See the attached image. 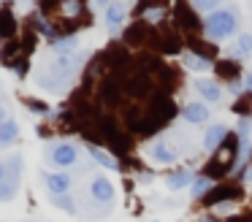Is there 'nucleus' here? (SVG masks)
I'll list each match as a JSON object with an SVG mask.
<instances>
[{
  "label": "nucleus",
  "mask_w": 252,
  "mask_h": 222,
  "mask_svg": "<svg viewBox=\"0 0 252 222\" xmlns=\"http://www.w3.org/2000/svg\"><path fill=\"white\" fill-rule=\"evenodd\" d=\"M236 30H239V11L236 8H217L203 19V32L209 41H225Z\"/></svg>",
  "instance_id": "f257e3e1"
},
{
  "label": "nucleus",
  "mask_w": 252,
  "mask_h": 222,
  "mask_svg": "<svg viewBox=\"0 0 252 222\" xmlns=\"http://www.w3.org/2000/svg\"><path fill=\"white\" fill-rule=\"evenodd\" d=\"M46 157H49V162L57 168H71V165H76V160H79V149L73 144H68V141H60V144L49 146Z\"/></svg>",
  "instance_id": "f03ea898"
},
{
  "label": "nucleus",
  "mask_w": 252,
  "mask_h": 222,
  "mask_svg": "<svg viewBox=\"0 0 252 222\" xmlns=\"http://www.w3.org/2000/svg\"><path fill=\"white\" fill-rule=\"evenodd\" d=\"M182 117L187 119V125H203L209 122V106L201 100H187L182 106Z\"/></svg>",
  "instance_id": "7ed1b4c3"
},
{
  "label": "nucleus",
  "mask_w": 252,
  "mask_h": 222,
  "mask_svg": "<svg viewBox=\"0 0 252 222\" xmlns=\"http://www.w3.org/2000/svg\"><path fill=\"white\" fill-rule=\"evenodd\" d=\"M44 184H46V190H49L52 195H68V192H71V187H73L71 176H68V173H63V171L44 173Z\"/></svg>",
  "instance_id": "20e7f679"
},
{
  "label": "nucleus",
  "mask_w": 252,
  "mask_h": 222,
  "mask_svg": "<svg viewBox=\"0 0 252 222\" xmlns=\"http://www.w3.org/2000/svg\"><path fill=\"white\" fill-rule=\"evenodd\" d=\"M90 195H93V200H98V203H111V200H114V184L106 176H95L93 184H90Z\"/></svg>",
  "instance_id": "39448f33"
},
{
  "label": "nucleus",
  "mask_w": 252,
  "mask_h": 222,
  "mask_svg": "<svg viewBox=\"0 0 252 222\" xmlns=\"http://www.w3.org/2000/svg\"><path fill=\"white\" fill-rule=\"evenodd\" d=\"M125 19H127V8H125V3H109L106 5V16H103V22H106V27H109L111 32H117L122 25H125Z\"/></svg>",
  "instance_id": "423d86ee"
},
{
  "label": "nucleus",
  "mask_w": 252,
  "mask_h": 222,
  "mask_svg": "<svg viewBox=\"0 0 252 222\" xmlns=\"http://www.w3.org/2000/svg\"><path fill=\"white\" fill-rule=\"evenodd\" d=\"M225 138H228V127H225V125H220V122L209 125L206 133H203V149H206V152L220 149V144H222Z\"/></svg>",
  "instance_id": "0eeeda50"
},
{
  "label": "nucleus",
  "mask_w": 252,
  "mask_h": 222,
  "mask_svg": "<svg viewBox=\"0 0 252 222\" xmlns=\"http://www.w3.org/2000/svg\"><path fill=\"white\" fill-rule=\"evenodd\" d=\"M195 90H198V95H201L206 103H220V97H222V87H220L214 79H198Z\"/></svg>",
  "instance_id": "6e6552de"
},
{
  "label": "nucleus",
  "mask_w": 252,
  "mask_h": 222,
  "mask_svg": "<svg viewBox=\"0 0 252 222\" xmlns=\"http://www.w3.org/2000/svg\"><path fill=\"white\" fill-rule=\"evenodd\" d=\"M195 182V173L190 171V168H179V171H174V173H168L165 176V187L168 190H190V184Z\"/></svg>",
  "instance_id": "1a4fd4ad"
},
{
  "label": "nucleus",
  "mask_w": 252,
  "mask_h": 222,
  "mask_svg": "<svg viewBox=\"0 0 252 222\" xmlns=\"http://www.w3.org/2000/svg\"><path fill=\"white\" fill-rule=\"evenodd\" d=\"M149 155H152V160H158V162H176L179 160V155H176L174 149H171V144H165V141H155L152 146H149Z\"/></svg>",
  "instance_id": "9d476101"
},
{
  "label": "nucleus",
  "mask_w": 252,
  "mask_h": 222,
  "mask_svg": "<svg viewBox=\"0 0 252 222\" xmlns=\"http://www.w3.org/2000/svg\"><path fill=\"white\" fill-rule=\"evenodd\" d=\"M79 65H82V57H76V54H60V57L52 63V70H55L57 76H65V73H73Z\"/></svg>",
  "instance_id": "9b49d317"
},
{
  "label": "nucleus",
  "mask_w": 252,
  "mask_h": 222,
  "mask_svg": "<svg viewBox=\"0 0 252 222\" xmlns=\"http://www.w3.org/2000/svg\"><path fill=\"white\" fill-rule=\"evenodd\" d=\"M17 141H19L17 119H3V122H0V146H14Z\"/></svg>",
  "instance_id": "f8f14e48"
},
{
  "label": "nucleus",
  "mask_w": 252,
  "mask_h": 222,
  "mask_svg": "<svg viewBox=\"0 0 252 222\" xmlns=\"http://www.w3.org/2000/svg\"><path fill=\"white\" fill-rule=\"evenodd\" d=\"M252 54V35L250 32H241L236 38V46L228 49V57H250Z\"/></svg>",
  "instance_id": "ddd939ff"
},
{
  "label": "nucleus",
  "mask_w": 252,
  "mask_h": 222,
  "mask_svg": "<svg viewBox=\"0 0 252 222\" xmlns=\"http://www.w3.org/2000/svg\"><path fill=\"white\" fill-rule=\"evenodd\" d=\"M90 157H93L100 168H106V171H117V160L106 149H100V146H90Z\"/></svg>",
  "instance_id": "4468645a"
},
{
  "label": "nucleus",
  "mask_w": 252,
  "mask_h": 222,
  "mask_svg": "<svg viewBox=\"0 0 252 222\" xmlns=\"http://www.w3.org/2000/svg\"><path fill=\"white\" fill-rule=\"evenodd\" d=\"M76 46H79L76 35H63V38H55V41H52V49H55L57 54H73Z\"/></svg>",
  "instance_id": "2eb2a0df"
},
{
  "label": "nucleus",
  "mask_w": 252,
  "mask_h": 222,
  "mask_svg": "<svg viewBox=\"0 0 252 222\" xmlns=\"http://www.w3.org/2000/svg\"><path fill=\"white\" fill-rule=\"evenodd\" d=\"M182 63H185V68H190V70H209V65H212V60L201 57V54H192V52H187L185 57H182Z\"/></svg>",
  "instance_id": "dca6fc26"
},
{
  "label": "nucleus",
  "mask_w": 252,
  "mask_h": 222,
  "mask_svg": "<svg viewBox=\"0 0 252 222\" xmlns=\"http://www.w3.org/2000/svg\"><path fill=\"white\" fill-rule=\"evenodd\" d=\"M212 176H195V182L190 184V198H203L212 190Z\"/></svg>",
  "instance_id": "f3484780"
},
{
  "label": "nucleus",
  "mask_w": 252,
  "mask_h": 222,
  "mask_svg": "<svg viewBox=\"0 0 252 222\" xmlns=\"http://www.w3.org/2000/svg\"><path fill=\"white\" fill-rule=\"evenodd\" d=\"M52 203L60 211H65V214H76V200L71 198V192L68 195H52Z\"/></svg>",
  "instance_id": "a211bd4d"
},
{
  "label": "nucleus",
  "mask_w": 252,
  "mask_h": 222,
  "mask_svg": "<svg viewBox=\"0 0 252 222\" xmlns=\"http://www.w3.org/2000/svg\"><path fill=\"white\" fill-rule=\"evenodd\" d=\"M17 187H19L17 179H3V182H0V203L11 200L14 195H17Z\"/></svg>",
  "instance_id": "6ab92c4d"
},
{
  "label": "nucleus",
  "mask_w": 252,
  "mask_h": 222,
  "mask_svg": "<svg viewBox=\"0 0 252 222\" xmlns=\"http://www.w3.org/2000/svg\"><path fill=\"white\" fill-rule=\"evenodd\" d=\"M192 5H195L201 14H212V11L222 8V0H192Z\"/></svg>",
  "instance_id": "aec40b11"
},
{
  "label": "nucleus",
  "mask_w": 252,
  "mask_h": 222,
  "mask_svg": "<svg viewBox=\"0 0 252 222\" xmlns=\"http://www.w3.org/2000/svg\"><path fill=\"white\" fill-rule=\"evenodd\" d=\"M214 209H217L220 214H225V211H233V203H217Z\"/></svg>",
  "instance_id": "412c9836"
},
{
  "label": "nucleus",
  "mask_w": 252,
  "mask_h": 222,
  "mask_svg": "<svg viewBox=\"0 0 252 222\" xmlns=\"http://www.w3.org/2000/svg\"><path fill=\"white\" fill-rule=\"evenodd\" d=\"M241 79H244V90H250V92H252V73H244Z\"/></svg>",
  "instance_id": "4be33fe9"
},
{
  "label": "nucleus",
  "mask_w": 252,
  "mask_h": 222,
  "mask_svg": "<svg viewBox=\"0 0 252 222\" xmlns=\"http://www.w3.org/2000/svg\"><path fill=\"white\" fill-rule=\"evenodd\" d=\"M3 179H8V171H6V162H0V182Z\"/></svg>",
  "instance_id": "5701e85b"
},
{
  "label": "nucleus",
  "mask_w": 252,
  "mask_h": 222,
  "mask_svg": "<svg viewBox=\"0 0 252 222\" xmlns=\"http://www.w3.org/2000/svg\"><path fill=\"white\" fill-rule=\"evenodd\" d=\"M3 119H8V117H6V106L0 103V122H3Z\"/></svg>",
  "instance_id": "b1692460"
},
{
  "label": "nucleus",
  "mask_w": 252,
  "mask_h": 222,
  "mask_svg": "<svg viewBox=\"0 0 252 222\" xmlns=\"http://www.w3.org/2000/svg\"><path fill=\"white\" fill-rule=\"evenodd\" d=\"M201 222H217V220H214L212 214H203V217H201Z\"/></svg>",
  "instance_id": "393cba45"
},
{
  "label": "nucleus",
  "mask_w": 252,
  "mask_h": 222,
  "mask_svg": "<svg viewBox=\"0 0 252 222\" xmlns=\"http://www.w3.org/2000/svg\"><path fill=\"white\" fill-rule=\"evenodd\" d=\"M95 3H98V5H109V0H95Z\"/></svg>",
  "instance_id": "a878e982"
}]
</instances>
